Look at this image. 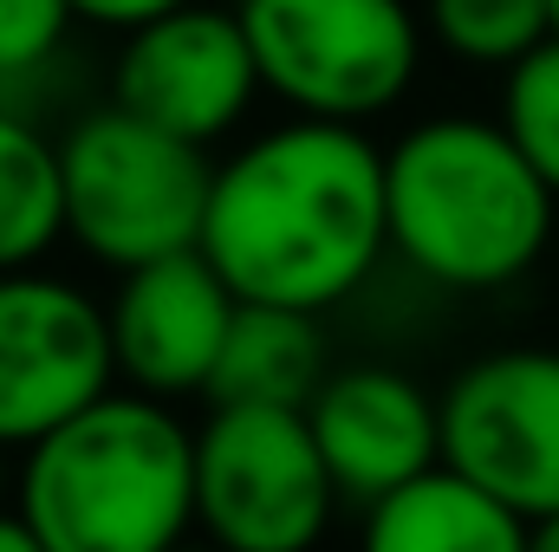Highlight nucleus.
I'll use <instances>...</instances> for the list:
<instances>
[{
  "instance_id": "f257e3e1",
  "label": "nucleus",
  "mask_w": 559,
  "mask_h": 552,
  "mask_svg": "<svg viewBox=\"0 0 559 552\" xmlns=\"http://www.w3.org/2000/svg\"><path fill=\"white\" fill-rule=\"evenodd\" d=\"M202 254L241 299L332 312L391 254L384 149L365 124L286 118L215 163Z\"/></svg>"
},
{
  "instance_id": "f03ea898",
  "label": "nucleus",
  "mask_w": 559,
  "mask_h": 552,
  "mask_svg": "<svg viewBox=\"0 0 559 552\" xmlns=\"http://www.w3.org/2000/svg\"><path fill=\"white\" fill-rule=\"evenodd\" d=\"M391 254L442 292H501L540 267L559 195L501 118L442 111L384 149Z\"/></svg>"
},
{
  "instance_id": "7ed1b4c3",
  "label": "nucleus",
  "mask_w": 559,
  "mask_h": 552,
  "mask_svg": "<svg viewBox=\"0 0 559 552\" xmlns=\"http://www.w3.org/2000/svg\"><path fill=\"white\" fill-rule=\"evenodd\" d=\"M13 507L46 552H163L195 527V429L169 397L105 391L20 448Z\"/></svg>"
},
{
  "instance_id": "20e7f679",
  "label": "nucleus",
  "mask_w": 559,
  "mask_h": 552,
  "mask_svg": "<svg viewBox=\"0 0 559 552\" xmlns=\"http://www.w3.org/2000/svg\"><path fill=\"white\" fill-rule=\"evenodd\" d=\"M66 176V241L85 248L98 267L124 274L143 261L202 248L215 156L209 143H189L118 98L98 111H79L59 137Z\"/></svg>"
},
{
  "instance_id": "39448f33",
  "label": "nucleus",
  "mask_w": 559,
  "mask_h": 552,
  "mask_svg": "<svg viewBox=\"0 0 559 552\" xmlns=\"http://www.w3.org/2000/svg\"><path fill=\"white\" fill-rule=\"evenodd\" d=\"M261 85L299 118L378 124L411 98L429 20L411 0H235Z\"/></svg>"
},
{
  "instance_id": "423d86ee",
  "label": "nucleus",
  "mask_w": 559,
  "mask_h": 552,
  "mask_svg": "<svg viewBox=\"0 0 559 552\" xmlns=\"http://www.w3.org/2000/svg\"><path fill=\"white\" fill-rule=\"evenodd\" d=\"M345 507L312 416L293 404H209L195 429V527L228 552H306Z\"/></svg>"
},
{
  "instance_id": "0eeeda50",
  "label": "nucleus",
  "mask_w": 559,
  "mask_h": 552,
  "mask_svg": "<svg viewBox=\"0 0 559 552\" xmlns=\"http://www.w3.org/2000/svg\"><path fill=\"white\" fill-rule=\"evenodd\" d=\"M118 384L111 312L39 267L0 274V442L26 448Z\"/></svg>"
},
{
  "instance_id": "6e6552de",
  "label": "nucleus",
  "mask_w": 559,
  "mask_h": 552,
  "mask_svg": "<svg viewBox=\"0 0 559 552\" xmlns=\"http://www.w3.org/2000/svg\"><path fill=\"white\" fill-rule=\"evenodd\" d=\"M442 455L527 520L559 507V351L501 345L442 384Z\"/></svg>"
},
{
  "instance_id": "1a4fd4ad",
  "label": "nucleus",
  "mask_w": 559,
  "mask_h": 552,
  "mask_svg": "<svg viewBox=\"0 0 559 552\" xmlns=\"http://www.w3.org/2000/svg\"><path fill=\"white\" fill-rule=\"evenodd\" d=\"M261 92L267 85L241 7H215V0H182L131 26L111 65V98L124 111L209 149L248 124Z\"/></svg>"
},
{
  "instance_id": "9d476101",
  "label": "nucleus",
  "mask_w": 559,
  "mask_h": 552,
  "mask_svg": "<svg viewBox=\"0 0 559 552\" xmlns=\"http://www.w3.org/2000/svg\"><path fill=\"white\" fill-rule=\"evenodd\" d=\"M241 292L228 274L202 254H163L118 274V292L105 299L111 312V351H118V384L150 397H202L215 377V358L228 345Z\"/></svg>"
},
{
  "instance_id": "9b49d317",
  "label": "nucleus",
  "mask_w": 559,
  "mask_h": 552,
  "mask_svg": "<svg viewBox=\"0 0 559 552\" xmlns=\"http://www.w3.org/2000/svg\"><path fill=\"white\" fill-rule=\"evenodd\" d=\"M345 507H371L417 468L442 461V397L397 364H345L306 404Z\"/></svg>"
},
{
  "instance_id": "f8f14e48",
  "label": "nucleus",
  "mask_w": 559,
  "mask_h": 552,
  "mask_svg": "<svg viewBox=\"0 0 559 552\" xmlns=\"http://www.w3.org/2000/svg\"><path fill=\"white\" fill-rule=\"evenodd\" d=\"M371 552H521L534 547V520L508 507L488 481L455 468L449 455L397 481L365 507Z\"/></svg>"
},
{
  "instance_id": "ddd939ff",
  "label": "nucleus",
  "mask_w": 559,
  "mask_h": 552,
  "mask_svg": "<svg viewBox=\"0 0 559 552\" xmlns=\"http://www.w3.org/2000/svg\"><path fill=\"white\" fill-rule=\"evenodd\" d=\"M319 319L325 312L241 299L202 404H293V410H306L319 397V384L332 377V351H325Z\"/></svg>"
},
{
  "instance_id": "4468645a",
  "label": "nucleus",
  "mask_w": 559,
  "mask_h": 552,
  "mask_svg": "<svg viewBox=\"0 0 559 552\" xmlns=\"http://www.w3.org/2000/svg\"><path fill=\"white\" fill-rule=\"evenodd\" d=\"M66 241V176L59 137L0 98V274L39 267Z\"/></svg>"
},
{
  "instance_id": "2eb2a0df",
  "label": "nucleus",
  "mask_w": 559,
  "mask_h": 552,
  "mask_svg": "<svg viewBox=\"0 0 559 552\" xmlns=\"http://www.w3.org/2000/svg\"><path fill=\"white\" fill-rule=\"evenodd\" d=\"M429 39L468 65H514L527 59L554 26V0H423Z\"/></svg>"
},
{
  "instance_id": "dca6fc26",
  "label": "nucleus",
  "mask_w": 559,
  "mask_h": 552,
  "mask_svg": "<svg viewBox=\"0 0 559 552\" xmlns=\"http://www.w3.org/2000/svg\"><path fill=\"white\" fill-rule=\"evenodd\" d=\"M495 118L508 124V137L527 149V163L554 182L559 195V33H547L527 59L508 65Z\"/></svg>"
},
{
  "instance_id": "f3484780",
  "label": "nucleus",
  "mask_w": 559,
  "mask_h": 552,
  "mask_svg": "<svg viewBox=\"0 0 559 552\" xmlns=\"http://www.w3.org/2000/svg\"><path fill=\"white\" fill-rule=\"evenodd\" d=\"M72 26H85L72 0H0V98L33 85L66 52Z\"/></svg>"
},
{
  "instance_id": "a211bd4d",
  "label": "nucleus",
  "mask_w": 559,
  "mask_h": 552,
  "mask_svg": "<svg viewBox=\"0 0 559 552\" xmlns=\"http://www.w3.org/2000/svg\"><path fill=\"white\" fill-rule=\"evenodd\" d=\"M72 7H79V20L98 26V33H131V26L169 13V7H182V0H72Z\"/></svg>"
},
{
  "instance_id": "6ab92c4d",
  "label": "nucleus",
  "mask_w": 559,
  "mask_h": 552,
  "mask_svg": "<svg viewBox=\"0 0 559 552\" xmlns=\"http://www.w3.org/2000/svg\"><path fill=\"white\" fill-rule=\"evenodd\" d=\"M0 552H46L39 547V533H33V520H26L13 501L0 507Z\"/></svg>"
},
{
  "instance_id": "aec40b11",
  "label": "nucleus",
  "mask_w": 559,
  "mask_h": 552,
  "mask_svg": "<svg viewBox=\"0 0 559 552\" xmlns=\"http://www.w3.org/2000/svg\"><path fill=\"white\" fill-rule=\"evenodd\" d=\"M534 547H540V552H559V507L547 514V520H534Z\"/></svg>"
},
{
  "instance_id": "412c9836",
  "label": "nucleus",
  "mask_w": 559,
  "mask_h": 552,
  "mask_svg": "<svg viewBox=\"0 0 559 552\" xmlns=\"http://www.w3.org/2000/svg\"><path fill=\"white\" fill-rule=\"evenodd\" d=\"M7 455H13V448H7V442H0V507H7V501H13V461H7Z\"/></svg>"
},
{
  "instance_id": "4be33fe9",
  "label": "nucleus",
  "mask_w": 559,
  "mask_h": 552,
  "mask_svg": "<svg viewBox=\"0 0 559 552\" xmlns=\"http://www.w3.org/2000/svg\"><path fill=\"white\" fill-rule=\"evenodd\" d=\"M554 26H559V0H554Z\"/></svg>"
}]
</instances>
